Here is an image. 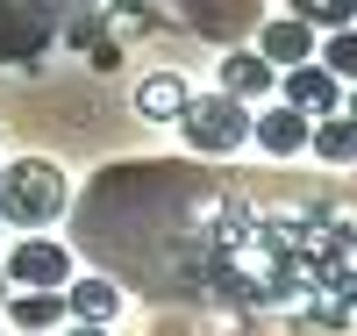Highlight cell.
<instances>
[{
	"instance_id": "6da1fadb",
	"label": "cell",
	"mask_w": 357,
	"mask_h": 336,
	"mask_svg": "<svg viewBox=\"0 0 357 336\" xmlns=\"http://www.w3.org/2000/svg\"><path fill=\"white\" fill-rule=\"evenodd\" d=\"M65 172L50 158H15L0 172V229H22V236H43L57 215H65Z\"/></svg>"
},
{
	"instance_id": "7a4b0ae2",
	"label": "cell",
	"mask_w": 357,
	"mask_h": 336,
	"mask_svg": "<svg viewBox=\"0 0 357 336\" xmlns=\"http://www.w3.org/2000/svg\"><path fill=\"white\" fill-rule=\"evenodd\" d=\"M178 136H186L200 158H229V150L250 136V108H236L222 94H193L186 115H178Z\"/></svg>"
},
{
	"instance_id": "3957f363",
	"label": "cell",
	"mask_w": 357,
	"mask_h": 336,
	"mask_svg": "<svg viewBox=\"0 0 357 336\" xmlns=\"http://www.w3.org/2000/svg\"><path fill=\"white\" fill-rule=\"evenodd\" d=\"M0 279L22 286V293H65L72 286V251L65 243H43V236H22L8 265H0Z\"/></svg>"
},
{
	"instance_id": "277c9868",
	"label": "cell",
	"mask_w": 357,
	"mask_h": 336,
	"mask_svg": "<svg viewBox=\"0 0 357 336\" xmlns=\"http://www.w3.org/2000/svg\"><path fill=\"white\" fill-rule=\"evenodd\" d=\"M279 86H286V101L279 108H293V115H307V122H336L343 115V86L321 72V65H301V72H279Z\"/></svg>"
},
{
	"instance_id": "5b68a950",
	"label": "cell",
	"mask_w": 357,
	"mask_h": 336,
	"mask_svg": "<svg viewBox=\"0 0 357 336\" xmlns=\"http://www.w3.org/2000/svg\"><path fill=\"white\" fill-rule=\"evenodd\" d=\"M50 36H57V22L43 8H0V65H36Z\"/></svg>"
},
{
	"instance_id": "8992f818",
	"label": "cell",
	"mask_w": 357,
	"mask_h": 336,
	"mask_svg": "<svg viewBox=\"0 0 357 336\" xmlns=\"http://www.w3.org/2000/svg\"><path fill=\"white\" fill-rule=\"evenodd\" d=\"M257 57L272 72H301V65H314V29L293 22V15H272V22L257 29Z\"/></svg>"
},
{
	"instance_id": "52a82bcc",
	"label": "cell",
	"mask_w": 357,
	"mask_h": 336,
	"mask_svg": "<svg viewBox=\"0 0 357 336\" xmlns=\"http://www.w3.org/2000/svg\"><path fill=\"white\" fill-rule=\"evenodd\" d=\"M57 300H65V315H72L79 329H107V322H114V308H122V286H114L107 272H86V279H72Z\"/></svg>"
},
{
	"instance_id": "ba28073f",
	"label": "cell",
	"mask_w": 357,
	"mask_h": 336,
	"mask_svg": "<svg viewBox=\"0 0 357 336\" xmlns=\"http://www.w3.org/2000/svg\"><path fill=\"white\" fill-rule=\"evenodd\" d=\"M272 86H279V72L264 65L257 50H229V57H222V86H215L222 101H236V108H250V101H264V94H272Z\"/></svg>"
},
{
	"instance_id": "9c48e42d",
	"label": "cell",
	"mask_w": 357,
	"mask_h": 336,
	"mask_svg": "<svg viewBox=\"0 0 357 336\" xmlns=\"http://www.w3.org/2000/svg\"><path fill=\"white\" fill-rule=\"evenodd\" d=\"M250 136H257V150H272V158H301L314 122L293 115V108H264V115H250Z\"/></svg>"
},
{
	"instance_id": "30bf717a",
	"label": "cell",
	"mask_w": 357,
	"mask_h": 336,
	"mask_svg": "<svg viewBox=\"0 0 357 336\" xmlns=\"http://www.w3.org/2000/svg\"><path fill=\"white\" fill-rule=\"evenodd\" d=\"M186 101H193L186 72H151V79L136 86V115H143V122H178V115H186Z\"/></svg>"
},
{
	"instance_id": "8fae6325",
	"label": "cell",
	"mask_w": 357,
	"mask_h": 336,
	"mask_svg": "<svg viewBox=\"0 0 357 336\" xmlns=\"http://www.w3.org/2000/svg\"><path fill=\"white\" fill-rule=\"evenodd\" d=\"M307 150L321 165H357V122H314V136H307Z\"/></svg>"
},
{
	"instance_id": "7c38bea8",
	"label": "cell",
	"mask_w": 357,
	"mask_h": 336,
	"mask_svg": "<svg viewBox=\"0 0 357 336\" xmlns=\"http://www.w3.org/2000/svg\"><path fill=\"white\" fill-rule=\"evenodd\" d=\"M8 315H15L22 336H50V322H65V300H57V293H15Z\"/></svg>"
},
{
	"instance_id": "4fadbf2b",
	"label": "cell",
	"mask_w": 357,
	"mask_h": 336,
	"mask_svg": "<svg viewBox=\"0 0 357 336\" xmlns=\"http://www.w3.org/2000/svg\"><path fill=\"white\" fill-rule=\"evenodd\" d=\"M293 22L321 29V36H343V29H357V8L350 0H307V8H293Z\"/></svg>"
},
{
	"instance_id": "5bb4252c",
	"label": "cell",
	"mask_w": 357,
	"mask_h": 336,
	"mask_svg": "<svg viewBox=\"0 0 357 336\" xmlns=\"http://www.w3.org/2000/svg\"><path fill=\"white\" fill-rule=\"evenodd\" d=\"M321 72H329L336 86H343V79H357V29H343V36L321 43Z\"/></svg>"
},
{
	"instance_id": "9a60e30c",
	"label": "cell",
	"mask_w": 357,
	"mask_h": 336,
	"mask_svg": "<svg viewBox=\"0 0 357 336\" xmlns=\"http://www.w3.org/2000/svg\"><path fill=\"white\" fill-rule=\"evenodd\" d=\"M100 29H107V15H79V22H65V36L86 50V43H100Z\"/></svg>"
},
{
	"instance_id": "2e32d148",
	"label": "cell",
	"mask_w": 357,
	"mask_h": 336,
	"mask_svg": "<svg viewBox=\"0 0 357 336\" xmlns=\"http://www.w3.org/2000/svg\"><path fill=\"white\" fill-rule=\"evenodd\" d=\"M343 122H357V86H350V94H343Z\"/></svg>"
},
{
	"instance_id": "e0dca14e",
	"label": "cell",
	"mask_w": 357,
	"mask_h": 336,
	"mask_svg": "<svg viewBox=\"0 0 357 336\" xmlns=\"http://www.w3.org/2000/svg\"><path fill=\"white\" fill-rule=\"evenodd\" d=\"M65 336H107V329H79V322H72V329H65Z\"/></svg>"
},
{
	"instance_id": "ac0fdd59",
	"label": "cell",
	"mask_w": 357,
	"mask_h": 336,
	"mask_svg": "<svg viewBox=\"0 0 357 336\" xmlns=\"http://www.w3.org/2000/svg\"><path fill=\"white\" fill-rule=\"evenodd\" d=\"M0 300H8V279H0Z\"/></svg>"
}]
</instances>
